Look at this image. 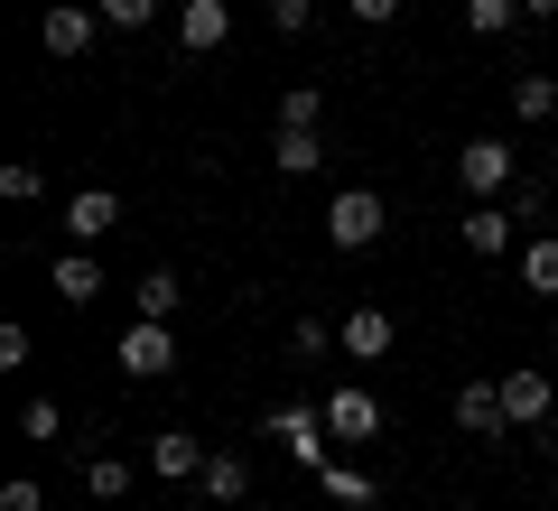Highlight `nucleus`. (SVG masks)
<instances>
[{
  "instance_id": "f257e3e1",
  "label": "nucleus",
  "mask_w": 558,
  "mask_h": 511,
  "mask_svg": "<svg viewBox=\"0 0 558 511\" xmlns=\"http://www.w3.org/2000/svg\"><path fill=\"white\" fill-rule=\"evenodd\" d=\"M457 186H465V196H475V205L512 196V186H521V149H512V139H502V131L465 139V149H457Z\"/></svg>"
},
{
  "instance_id": "f03ea898",
  "label": "nucleus",
  "mask_w": 558,
  "mask_h": 511,
  "mask_svg": "<svg viewBox=\"0 0 558 511\" xmlns=\"http://www.w3.org/2000/svg\"><path fill=\"white\" fill-rule=\"evenodd\" d=\"M381 233H391L381 186H344V196H326V242H336V252H373Z\"/></svg>"
},
{
  "instance_id": "7ed1b4c3",
  "label": "nucleus",
  "mask_w": 558,
  "mask_h": 511,
  "mask_svg": "<svg viewBox=\"0 0 558 511\" xmlns=\"http://www.w3.org/2000/svg\"><path fill=\"white\" fill-rule=\"evenodd\" d=\"M112 354H121L131 381H168V373H178V334H168V316H131Z\"/></svg>"
},
{
  "instance_id": "20e7f679",
  "label": "nucleus",
  "mask_w": 558,
  "mask_h": 511,
  "mask_svg": "<svg viewBox=\"0 0 558 511\" xmlns=\"http://www.w3.org/2000/svg\"><path fill=\"white\" fill-rule=\"evenodd\" d=\"M94 38H102V10H94V0H47V20H38V47H47L57 65L94 57Z\"/></svg>"
},
{
  "instance_id": "39448f33",
  "label": "nucleus",
  "mask_w": 558,
  "mask_h": 511,
  "mask_svg": "<svg viewBox=\"0 0 558 511\" xmlns=\"http://www.w3.org/2000/svg\"><path fill=\"white\" fill-rule=\"evenodd\" d=\"M270 437H279L289 455H299L307 474H317L326 455H336V428H326V400H317V410H307V400H279V410H270Z\"/></svg>"
},
{
  "instance_id": "423d86ee",
  "label": "nucleus",
  "mask_w": 558,
  "mask_h": 511,
  "mask_svg": "<svg viewBox=\"0 0 558 511\" xmlns=\"http://www.w3.org/2000/svg\"><path fill=\"white\" fill-rule=\"evenodd\" d=\"M336 344H344V354H354V363H381V354H391V344H400V316H391V307H373V297H363V307H344Z\"/></svg>"
},
{
  "instance_id": "0eeeda50",
  "label": "nucleus",
  "mask_w": 558,
  "mask_h": 511,
  "mask_svg": "<svg viewBox=\"0 0 558 511\" xmlns=\"http://www.w3.org/2000/svg\"><path fill=\"white\" fill-rule=\"evenodd\" d=\"M112 233H121V196L112 186H75V196H65V242L94 252V242H112Z\"/></svg>"
},
{
  "instance_id": "6e6552de",
  "label": "nucleus",
  "mask_w": 558,
  "mask_h": 511,
  "mask_svg": "<svg viewBox=\"0 0 558 511\" xmlns=\"http://www.w3.org/2000/svg\"><path fill=\"white\" fill-rule=\"evenodd\" d=\"M326 428H336V447H373L381 437V400L363 391V381H344V391H326Z\"/></svg>"
},
{
  "instance_id": "1a4fd4ad",
  "label": "nucleus",
  "mask_w": 558,
  "mask_h": 511,
  "mask_svg": "<svg viewBox=\"0 0 558 511\" xmlns=\"http://www.w3.org/2000/svg\"><path fill=\"white\" fill-rule=\"evenodd\" d=\"M502 418L549 437V418H558V381H549V373H502Z\"/></svg>"
},
{
  "instance_id": "9d476101",
  "label": "nucleus",
  "mask_w": 558,
  "mask_h": 511,
  "mask_svg": "<svg viewBox=\"0 0 558 511\" xmlns=\"http://www.w3.org/2000/svg\"><path fill=\"white\" fill-rule=\"evenodd\" d=\"M233 38V0H178V47L186 57H215Z\"/></svg>"
},
{
  "instance_id": "9b49d317",
  "label": "nucleus",
  "mask_w": 558,
  "mask_h": 511,
  "mask_svg": "<svg viewBox=\"0 0 558 511\" xmlns=\"http://www.w3.org/2000/svg\"><path fill=\"white\" fill-rule=\"evenodd\" d=\"M512 233H521V223H512V205H465V223H457V242H465V252H475V260H502V252H512Z\"/></svg>"
},
{
  "instance_id": "f8f14e48",
  "label": "nucleus",
  "mask_w": 558,
  "mask_h": 511,
  "mask_svg": "<svg viewBox=\"0 0 558 511\" xmlns=\"http://www.w3.org/2000/svg\"><path fill=\"white\" fill-rule=\"evenodd\" d=\"M205 455H215V447H205V437H186V428H159V437H149V465H159L168 484H196Z\"/></svg>"
},
{
  "instance_id": "ddd939ff",
  "label": "nucleus",
  "mask_w": 558,
  "mask_h": 511,
  "mask_svg": "<svg viewBox=\"0 0 558 511\" xmlns=\"http://www.w3.org/2000/svg\"><path fill=\"white\" fill-rule=\"evenodd\" d=\"M196 484H205V502H223V511H233V502H252V455L215 447V455H205V474H196Z\"/></svg>"
},
{
  "instance_id": "4468645a",
  "label": "nucleus",
  "mask_w": 558,
  "mask_h": 511,
  "mask_svg": "<svg viewBox=\"0 0 558 511\" xmlns=\"http://www.w3.org/2000/svg\"><path fill=\"white\" fill-rule=\"evenodd\" d=\"M457 428L465 437H502L512 428V418H502V381H465L457 391Z\"/></svg>"
},
{
  "instance_id": "2eb2a0df",
  "label": "nucleus",
  "mask_w": 558,
  "mask_h": 511,
  "mask_svg": "<svg viewBox=\"0 0 558 511\" xmlns=\"http://www.w3.org/2000/svg\"><path fill=\"white\" fill-rule=\"evenodd\" d=\"M317 484H326V502H344V511H373V502H381V484H373L363 465H344V455H326Z\"/></svg>"
},
{
  "instance_id": "dca6fc26",
  "label": "nucleus",
  "mask_w": 558,
  "mask_h": 511,
  "mask_svg": "<svg viewBox=\"0 0 558 511\" xmlns=\"http://www.w3.org/2000/svg\"><path fill=\"white\" fill-rule=\"evenodd\" d=\"M57 297H65V307H94V297H102V260L84 252V242L57 252Z\"/></svg>"
},
{
  "instance_id": "f3484780",
  "label": "nucleus",
  "mask_w": 558,
  "mask_h": 511,
  "mask_svg": "<svg viewBox=\"0 0 558 511\" xmlns=\"http://www.w3.org/2000/svg\"><path fill=\"white\" fill-rule=\"evenodd\" d=\"M270 158H279V178H317V168H326V139L317 131H270Z\"/></svg>"
},
{
  "instance_id": "a211bd4d",
  "label": "nucleus",
  "mask_w": 558,
  "mask_h": 511,
  "mask_svg": "<svg viewBox=\"0 0 558 511\" xmlns=\"http://www.w3.org/2000/svg\"><path fill=\"white\" fill-rule=\"evenodd\" d=\"M457 20H465V38H512V28L531 20V10H521V0H465Z\"/></svg>"
},
{
  "instance_id": "6ab92c4d",
  "label": "nucleus",
  "mask_w": 558,
  "mask_h": 511,
  "mask_svg": "<svg viewBox=\"0 0 558 511\" xmlns=\"http://www.w3.org/2000/svg\"><path fill=\"white\" fill-rule=\"evenodd\" d=\"M521 289H531V297H558V233H531V242H521Z\"/></svg>"
},
{
  "instance_id": "aec40b11",
  "label": "nucleus",
  "mask_w": 558,
  "mask_h": 511,
  "mask_svg": "<svg viewBox=\"0 0 558 511\" xmlns=\"http://www.w3.org/2000/svg\"><path fill=\"white\" fill-rule=\"evenodd\" d=\"M512 121H558V75H512Z\"/></svg>"
},
{
  "instance_id": "412c9836",
  "label": "nucleus",
  "mask_w": 558,
  "mask_h": 511,
  "mask_svg": "<svg viewBox=\"0 0 558 511\" xmlns=\"http://www.w3.org/2000/svg\"><path fill=\"white\" fill-rule=\"evenodd\" d=\"M178 307H186L178 270H140V289H131V316H178Z\"/></svg>"
},
{
  "instance_id": "4be33fe9",
  "label": "nucleus",
  "mask_w": 558,
  "mask_h": 511,
  "mask_svg": "<svg viewBox=\"0 0 558 511\" xmlns=\"http://www.w3.org/2000/svg\"><path fill=\"white\" fill-rule=\"evenodd\" d=\"M84 492L94 502H121L131 492V455H84Z\"/></svg>"
},
{
  "instance_id": "5701e85b",
  "label": "nucleus",
  "mask_w": 558,
  "mask_h": 511,
  "mask_svg": "<svg viewBox=\"0 0 558 511\" xmlns=\"http://www.w3.org/2000/svg\"><path fill=\"white\" fill-rule=\"evenodd\" d=\"M326 121V94L317 84H289V94H279V131H317Z\"/></svg>"
},
{
  "instance_id": "b1692460",
  "label": "nucleus",
  "mask_w": 558,
  "mask_h": 511,
  "mask_svg": "<svg viewBox=\"0 0 558 511\" xmlns=\"http://www.w3.org/2000/svg\"><path fill=\"white\" fill-rule=\"evenodd\" d=\"M0 196H10V205H38V196H47L38 158H0Z\"/></svg>"
},
{
  "instance_id": "393cba45",
  "label": "nucleus",
  "mask_w": 558,
  "mask_h": 511,
  "mask_svg": "<svg viewBox=\"0 0 558 511\" xmlns=\"http://www.w3.org/2000/svg\"><path fill=\"white\" fill-rule=\"evenodd\" d=\"M326 344H336V326H326V316H299V326H289V354H299V363H317Z\"/></svg>"
},
{
  "instance_id": "a878e982",
  "label": "nucleus",
  "mask_w": 558,
  "mask_h": 511,
  "mask_svg": "<svg viewBox=\"0 0 558 511\" xmlns=\"http://www.w3.org/2000/svg\"><path fill=\"white\" fill-rule=\"evenodd\" d=\"M502 205H512V223H539V215H549V178H521Z\"/></svg>"
},
{
  "instance_id": "bb28decb",
  "label": "nucleus",
  "mask_w": 558,
  "mask_h": 511,
  "mask_svg": "<svg viewBox=\"0 0 558 511\" xmlns=\"http://www.w3.org/2000/svg\"><path fill=\"white\" fill-rule=\"evenodd\" d=\"M260 10H270V28H279V38H299V28H317V0H260Z\"/></svg>"
},
{
  "instance_id": "cd10ccee",
  "label": "nucleus",
  "mask_w": 558,
  "mask_h": 511,
  "mask_svg": "<svg viewBox=\"0 0 558 511\" xmlns=\"http://www.w3.org/2000/svg\"><path fill=\"white\" fill-rule=\"evenodd\" d=\"M57 428H65V410H57V400L38 391V400H28V410H20V437H38V447H47V437H57Z\"/></svg>"
},
{
  "instance_id": "c85d7f7f",
  "label": "nucleus",
  "mask_w": 558,
  "mask_h": 511,
  "mask_svg": "<svg viewBox=\"0 0 558 511\" xmlns=\"http://www.w3.org/2000/svg\"><path fill=\"white\" fill-rule=\"evenodd\" d=\"M94 10H102V28H149L159 20V0H94Z\"/></svg>"
},
{
  "instance_id": "c756f323",
  "label": "nucleus",
  "mask_w": 558,
  "mask_h": 511,
  "mask_svg": "<svg viewBox=\"0 0 558 511\" xmlns=\"http://www.w3.org/2000/svg\"><path fill=\"white\" fill-rule=\"evenodd\" d=\"M28 354H38V344H28V326H0V373H28Z\"/></svg>"
},
{
  "instance_id": "7c9ffc66",
  "label": "nucleus",
  "mask_w": 558,
  "mask_h": 511,
  "mask_svg": "<svg viewBox=\"0 0 558 511\" xmlns=\"http://www.w3.org/2000/svg\"><path fill=\"white\" fill-rule=\"evenodd\" d=\"M0 511H47V492L28 484V474H10V484H0Z\"/></svg>"
},
{
  "instance_id": "2f4dec72",
  "label": "nucleus",
  "mask_w": 558,
  "mask_h": 511,
  "mask_svg": "<svg viewBox=\"0 0 558 511\" xmlns=\"http://www.w3.org/2000/svg\"><path fill=\"white\" fill-rule=\"evenodd\" d=\"M344 10H354L363 28H391V20H400V0H344Z\"/></svg>"
},
{
  "instance_id": "473e14b6",
  "label": "nucleus",
  "mask_w": 558,
  "mask_h": 511,
  "mask_svg": "<svg viewBox=\"0 0 558 511\" xmlns=\"http://www.w3.org/2000/svg\"><path fill=\"white\" fill-rule=\"evenodd\" d=\"M521 10H531V20H558V0H521Z\"/></svg>"
},
{
  "instance_id": "72a5a7b5",
  "label": "nucleus",
  "mask_w": 558,
  "mask_h": 511,
  "mask_svg": "<svg viewBox=\"0 0 558 511\" xmlns=\"http://www.w3.org/2000/svg\"><path fill=\"white\" fill-rule=\"evenodd\" d=\"M549 178H558V149H549Z\"/></svg>"
}]
</instances>
